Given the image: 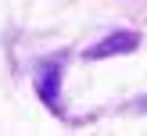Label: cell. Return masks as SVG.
I'll return each mask as SVG.
<instances>
[{"mask_svg":"<svg viewBox=\"0 0 147 136\" xmlns=\"http://www.w3.org/2000/svg\"><path fill=\"white\" fill-rule=\"evenodd\" d=\"M136 47H140V36L136 32H111L108 40H100L97 47L86 50V57L90 61H100V57H111V54H133Z\"/></svg>","mask_w":147,"mask_h":136,"instance_id":"6da1fadb","label":"cell"},{"mask_svg":"<svg viewBox=\"0 0 147 136\" xmlns=\"http://www.w3.org/2000/svg\"><path fill=\"white\" fill-rule=\"evenodd\" d=\"M57 79H61V64H43L40 68V93L50 107H57Z\"/></svg>","mask_w":147,"mask_h":136,"instance_id":"7a4b0ae2","label":"cell"}]
</instances>
